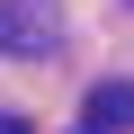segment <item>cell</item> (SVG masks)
I'll return each instance as SVG.
<instances>
[{"label": "cell", "mask_w": 134, "mask_h": 134, "mask_svg": "<svg viewBox=\"0 0 134 134\" xmlns=\"http://www.w3.org/2000/svg\"><path fill=\"white\" fill-rule=\"evenodd\" d=\"M72 134H134V81H98Z\"/></svg>", "instance_id": "cell-1"}, {"label": "cell", "mask_w": 134, "mask_h": 134, "mask_svg": "<svg viewBox=\"0 0 134 134\" xmlns=\"http://www.w3.org/2000/svg\"><path fill=\"white\" fill-rule=\"evenodd\" d=\"M0 45L9 54H45L54 45V9L45 0H9V9H0Z\"/></svg>", "instance_id": "cell-2"}, {"label": "cell", "mask_w": 134, "mask_h": 134, "mask_svg": "<svg viewBox=\"0 0 134 134\" xmlns=\"http://www.w3.org/2000/svg\"><path fill=\"white\" fill-rule=\"evenodd\" d=\"M0 134H36V125H27V116H0Z\"/></svg>", "instance_id": "cell-3"}]
</instances>
